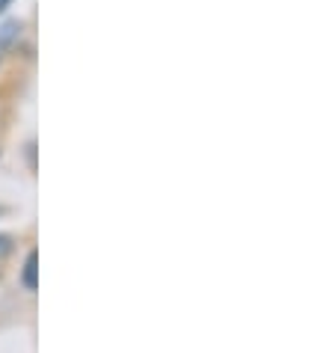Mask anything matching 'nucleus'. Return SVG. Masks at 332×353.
<instances>
[{"label": "nucleus", "mask_w": 332, "mask_h": 353, "mask_svg": "<svg viewBox=\"0 0 332 353\" xmlns=\"http://www.w3.org/2000/svg\"><path fill=\"white\" fill-rule=\"evenodd\" d=\"M18 36H21V21H18V18H9V21L0 24V54L15 45Z\"/></svg>", "instance_id": "nucleus-2"}, {"label": "nucleus", "mask_w": 332, "mask_h": 353, "mask_svg": "<svg viewBox=\"0 0 332 353\" xmlns=\"http://www.w3.org/2000/svg\"><path fill=\"white\" fill-rule=\"evenodd\" d=\"M39 252H27V259H24V268H21V285L27 291H36L39 288Z\"/></svg>", "instance_id": "nucleus-1"}, {"label": "nucleus", "mask_w": 332, "mask_h": 353, "mask_svg": "<svg viewBox=\"0 0 332 353\" xmlns=\"http://www.w3.org/2000/svg\"><path fill=\"white\" fill-rule=\"evenodd\" d=\"M9 252H12V238L0 232V259H3V256H9Z\"/></svg>", "instance_id": "nucleus-3"}, {"label": "nucleus", "mask_w": 332, "mask_h": 353, "mask_svg": "<svg viewBox=\"0 0 332 353\" xmlns=\"http://www.w3.org/2000/svg\"><path fill=\"white\" fill-rule=\"evenodd\" d=\"M9 6H12V0H0V15H3Z\"/></svg>", "instance_id": "nucleus-4"}]
</instances>
